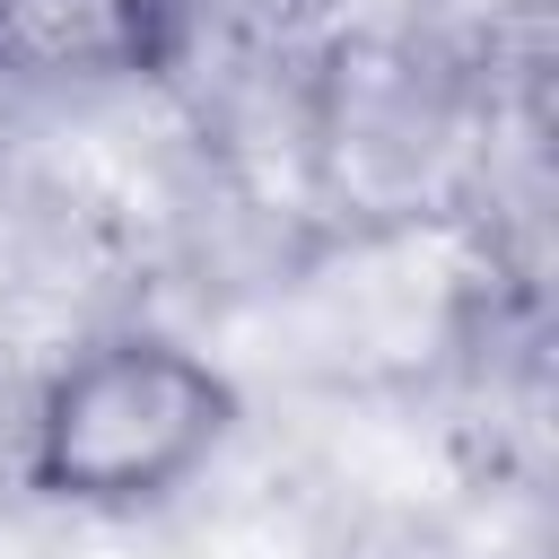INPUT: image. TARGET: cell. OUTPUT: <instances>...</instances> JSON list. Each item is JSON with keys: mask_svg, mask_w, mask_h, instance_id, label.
<instances>
[{"mask_svg": "<svg viewBox=\"0 0 559 559\" xmlns=\"http://www.w3.org/2000/svg\"><path fill=\"white\" fill-rule=\"evenodd\" d=\"M245 402L175 332H105L70 349L26 411V489L70 515H140L192 489L236 437Z\"/></svg>", "mask_w": 559, "mask_h": 559, "instance_id": "obj_1", "label": "cell"}, {"mask_svg": "<svg viewBox=\"0 0 559 559\" xmlns=\"http://www.w3.org/2000/svg\"><path fill=\"white\" fill-rule=\"evenodd\" d=\"M183 61V0H0V87L105 96Z\"/></svg>", "mask_w": 559, "mask_h": 559, "instance_id": "obj_2", "label": "cell"}]
</instances>
